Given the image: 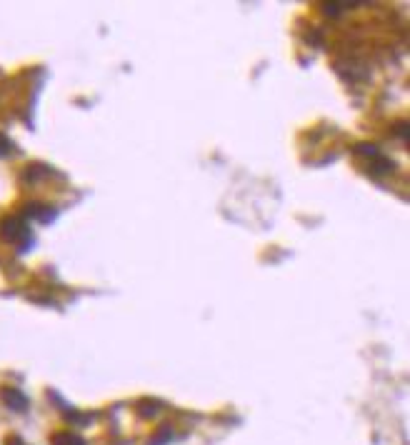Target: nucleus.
<instances>
[{"label": "nucleus", "mask_w": 410, "mask_h": 445, "mask_svg": "<svg viewBox=\"0 0 410 445\" xmlns=\"http://www.w3.org/2000/svg\"><path fill=\"white\" fill-rule=\"evenodd\" d=\"M0 233H3V238L10 243H18V240H26V238H30V233H28V225L23 223V218H6L3 220V225H0Z\"/></svg>", "instance_id": "1"}, {"label": "nucleus", "mask_w": 410, "mask_h": 445, "mask_svg": "<svg viewBox=\"0 0 410 445\" xmlns=\"http://www.w3.org/2000/svg\"><path fill=\"white\" fill-rule=\"evenodd\" d=\"M0 400H3V403L15 413H26L28 406H30L28 398H26V393H20L18 388H10V386H6L3 390H0Z\"/></svg>", "instance_id": "2"}, {"label": "nucleus", "mask_w": 410, "mask_h": 445, "mask_svg": "<svg viewBox=\"0 0 410 445\" xmlns=\"http://www.w3.org/2000/svg\"><path fill=\"white\" fill-rule=\"evenodd\" d=\"M136 413L140 418H153L160 413V400H153V398H143L136 403Z\"/></svg>", "instance_id": "3"}, {"label": "nucleus", "mask_w": 410, "mask_h": 445, "mask_svg": "<svg viewBox=\"0 0 410 445\" xmlns=\"http://www.w3.org/2000/svg\"><path fill=\"white\" fill-rule=\"evenodd\" d=\"M50 443L53 445H85V440L80 438V435H75L73 430H60V433H53Z\"/></svg>", "instance_id": "4"}, {"label": "nucleus", "mask_w": 410, "mask_h": 445, "mask_svg": "<svg viewBox=\"0 0 410 445\" xmlns=\"http://www.w3.org/2000/svg\"><path fill=\"white\" fill-rule=\"evenodd\" d=\"M26 213H28V216H35L38 220H43V223L50 220V218H55V210L48 208V205H38V203H35V205H28Z\"/></svg>", "instance_id": "5"}, {"label": "nucleus", "mask_w": 410, "mask_h": 445, "mask_svg": "<svg viewBox=\"0 0 410 445\" xmlns=\"http://www.w3.org/2000/svg\"><path fill=\"white\" fill-rule=\"evenodd\" d=\"M353 153H355V155H363V158H378V155H380L375 145H371V143L355 145V148H353Z\"/></svg>", "instance_id": "6"}, {"label": "nucleus", "mask_w": 410, "mask_h": 445, "mask_svg": "<svg viewBox=\"0 0 410 445\" xmlns=\"http://www.w3.org/2000/svg\"><path fill=\"white\" fill-rule=\"evenodd\" d=\"M393 168H395V163H391L388 158H380V155H378V160L373 163L371 173H388V171H393Z\"/></svg>", "instance_id": "7"}, {"label": "nucleus", "mask_w": 410, "mask_h": 445, "mask_svg": "<svg viewBox=\"0 0 410 445\" xmlns=\"http://www.w3.org/2000/svg\"><path fill=\"white\" fill-rule=\"evenodd\" d=\"M170 435H173V430H170L168 426H160V430H158V435H156V438H150V443H148V445H160V443H168V440H170Z\"/></svg>", "instance_id": "8"}, {"label": "nucleus", "mask_w": 410, "mask_h": 445, "mask_svg": "<svg viewBox=\"0 0 410 445\" xmlns=\"http://www.w3.org/2000/svg\"><path fill=\"white\" fill-rule=\"evenodd\" d=\"M10 151H13V143L6 135H0V155H8Z\"/></svg>", "instance_id": "9"}, {"label": "nucleus", "mask_w": 410, "mask_h": 445, "mask_svg": "<svg viewBox=\"0 0 410 445\" xmlns=\"http://www.w3.org/2000/svg\"><path fill=\"white\" fill-rule=\"evenodd\" d=\"M395 135H400L403 140H408V123H405V120L395 123Z\"/></svg>", "instance_id": "10"}, {"label": "nucleus", "mask_w": 410, "mask_h": 445, "mask_svg": "<svg viewBox=\"0 0 410 445\" xmlns=\"http://www.w3.org/2000/svg\"><path fill=\"white\" fill-rule=\"evenodd\" d=\"M6 445H28L26 440H20L18 435H8L6 438Z\"/></svg>", "instance_id": "11"}]
</instances>
